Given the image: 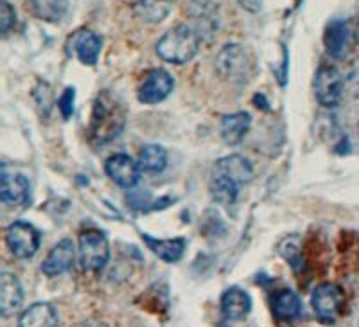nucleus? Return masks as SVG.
I'll list each match as a JSON object with an SVG mask.
<instances>
[{"label": "nucleus", "mask_w": 359, "mask_h": 327, "mask_svg": "<svg viewBox=\"0 0 359 327\" xmlns=\"http://www.w3.org/2000/svg\"><path fill=\"white\" fill-rule=\"evenodd\" d=\"M126 107L117 95L108 91L99 92L90 117V140L97 146L115 140L126 126Z\"/></svg>", "instance_id": "f257e3e1"}, {"label": "nucleus", "mask_w": 359, "mask_h": 327, "mask_svg": "<svg viewBox=\"0 0 359 327\" xmlns=\"http://www.w3.org/2000/svg\"><path fill=\"white\" fill-rule=\"evenodd\" d=\"M201 38L192 29L191 24H178L171 27L156 41V54L163 62L172 63V65H185L200 51Z\"/></svg>", "instance_id": "f03ea898"}, {"label": "nucleus", "mask_w": 359, "mask_h": 327, "mask_svg": "<svg viewBox=\"0 0 359 327\" xmlns=\"http://www.w3.org/2000/svg\"><path fill=\"white\" fill-rule=\"evenodd\" d=\"M216 70L224 81L246 83L250 78V60L245 47L239 44H226L216 54Z\"/></svg>", "instance_id": "7ed1b4c3"}, {"label": "nucleus", "mask_w": 359, "mask_h": 327, "mask_svg": "<svg viewBox=\"0 0 359 327\" xmlns=\"http://www.w3.org/2000/svg\"><path fill=\"white\" fill-rule=\"evenodd\" d=\"M79 265L86 272H99L110 261V245L99 230H86L79 236Z\"/></svg>", "instance_id": "20e7f679"}, {"label": "nucleus", "mask_w": 359, "mask_h": 327, "mask_svg": "<svg viewBox=\"0 0 359 327\" xmlns=\"http://www.w3.org/2000/svg\"><path fill=\"white\" fill-rule=\"evenodd\" d=\"M311 306L320 322L334 323L345 309V293L338 284L325 282L314 288Z\"/></svg>", "instance_id": "39448f33"}, {"label": "nucleus", "mask_w": 359, "mask_h": 327, "mask_svg": "<svg viewBox=\"0 0 359 327\" xmlns=\"http://www.w3.org/2000/svg\"><path fill=\"white\" fill-rule=\"evenodd\" d=\"M313 91L316 101L325 108L338 107L343 99V91H345V81L343 76L336 67L322 65L316 74H314Z\"/></svg>", "instance_id": "423d86ee"}, {"label": "nucleus", "mask_w": 359, "mask_h": 327, "mask_svg": "<svg viewBox=\"0 0 359 327\" xmlns=\"http://www.w3.org/2000/svg\"><path fill=\"white\" fill-rule=\"evenodd\" d=\"M187 15L201 41H210L219 31L221 15L214 0H189Z\"/></svg>", "instance_id": "0eeeda50"}, {"label": "nucleus", "mask_w": 359, "mask_h": 327, "mask_svg": "<svg viewBox=\"0 0 359 327\" xmlns=\"http://www.w3.org/2000/svg\"><path fill=\"white\" fill-rule=\"evenodd\" d=\"M40 232L27 221H15L6 229V245L18 259L33 258L40 248Z\"/></svg>", "instance_id": "6e6552de"}, {"label": "nucleus", "mask_w": 359, "mask_h": 327, "mask_svg": "<svg viewBox=\"0 0 359 327\" xmlns=\"http://www.w3.org/2000/svg\"><path fill=\"white\" fill-rule=\"evenodd\" d=\"M175 88V78L168 70L153 69L146 74L139 86V101L142 105H158L171 95Z\"/></svg>", "instance_id": "1a4fd4ad"}, {"label": "nucleus", "mask_w": 359, "mask_h": 327, "mask_svg": "<svg viewBox=\"0 0 359 327\" xmlns=\"http://www.w3.org/2000/svg\"><path fill=\"white\" fill-rule=\"evenodd\" d=\"M104 171L110 176L111 182L123 189H133L140 182V166L130 155L117 153L111 155L104 164Z\"/></svg>", "instance_id": "9d476101"}, {"label": "nucleus", "mask_w": 359, "mask_h": 327, "mask_svg": "<svg viewBox=\"0 0 359 327\" xmlns=\"http://www.w3.org/2000/svg\"><path fill=\"white\" fill-rule=\"evenodd\" d=\"M76 261V246H74L72 239H62L53 246L49 255L43 259L40 270L47 277H56L65 272H69Z\"/></svg>", "instance_id": "9b49d317"}, {"label": "nucleus", "mask_w": 359, "mask_h": 327, "mask_svg": "<svg viewBox=\"0 0 359 327\" xmlns=\"http://www.w3.org/2000/svg\"><path fill=\"white\" fill-rule=\"evenodd\" d=\"M0 198L6 205H25L31 198V185L29 180L20 173H9L2 169V178H0Z\"/></svg>", "instance_id": "f8f14e48"}, {"label": "nucleus", "mask_w": 359, "mask_h": 327, "mask_svg": "<svg viewBox=\"0 0 359 327\" xmlns=\"http://www.w3.org/2000/svg\"><path fill=\"white\" fill-rule=\"evenodd\" d=\"M70 47H72L74 54L78 56V60L83 65L94 67L99 62V56H101L102 40L94 31L81 29V31L74 33V36L70 38Z\"/></svg>", "instance_id": "ddd939ff"}, {"label": "nucleus", "mask_w": 359, "mask_h": 327, "mask_svg": "<svg viewBox=\"0 0 359 327\" xmlns=\"http://www.w3.org/2000/svg\"><path fill=\"white\" fill-rule=\"evenodd\" d=\"M24 302V290L17 275L2 272L0 274V313L2 316H11L20 309Z\"/></svg>", "instance_id": "4468645a"}, {"label": "nucleus", "mask_w": 359, "mask_h": 327, "mask_svg": "<svg viewBox=\"0 0 359 327\" xmlns=\"http://www.w3.org/2000/svg\"><path fill=\"white\" fill-rule=\"evenodd\" d=\"M212 175L229 176L239 185H245L252 180L253 168L252 162L241 155H229L217 160L212 168Z\"/></svg>", "instance_id": "2eb2a0df"}, {"label": "nucleus", "mask_w": 359, "mask_h": 327, "mask_svg": "<svg viewBox=\"0 0 359 327\" xmlns=\"http://www.w3.org/2000/svg\"><path fill=\"white\" fill-rule=\"evenodd\" d=\"M250 126H252V115L248 112H237V114L224 115L221 119V139L226 146H237L241 144L243 139L248 133Z\"/></svg>", "instance_id": "dca6fc26"}, {"label": "nucleus", "mask_w": 359, "mask_h": 327, "mask_svg": "<svg viewBox=\"0 0 359 327\" xmlns=\"http://www.w3.org/2000/svg\"><path fill=\"white\" fill-rule=\"evenodd\" d=\"M175 0H131V11L140 22L160 24L171 13Z\"/></svg>", "instance_id": "f3484780"}, {"label": "nucleus", "mask_w": 359, "mask_h": 327, "mask_svg": "<svg viewBox=\"0 0 359 327\" xmlns=\"http://www.w3.org/2000/svg\"><path fill=\"white\" fill-rule=\"evenodd\" d=\"M348 38H351V29L345 20H332L327 24L325 34H323V46L327 54L334 60L343 58L348 47Z\"/></svg>", "instance_id": "a211bd4d"}, {"label": "nucleus", "mask_w": 359, "mask_h": 327, "mask_svg": "<svg viewBox=\"0 0 359 327\" xmlns=\"http://www.w3.org/2000/svg\"><path fill=\"white\" fill-rule=\"evenodd\" d=\"M221 311L230 320H241L252 311V297L241 288H230L221 297Z\"/></svg>", "instance_id": "6ab92c4d"}, {"label": "nucleus", "mask_w": 359, "mask_h": 327, "mask_svg": "<svg viewBox=\"0 0 359 327\" xmlns=\"http://www.w3.org/2000/svg\"><path fill=\"white\" fill-rule=\"evenodd\" d=\"M60 319L49 302H36L29 306L18 320V327H57Z\"/></svg>", "instance_id": "aec40b11"}, {"label": "nucleus", "mask_w": 359, "mask_h": 327, "mask_svg": "<svg viewBox=\"0 0 359 327\" xmlns=\"http://www.w3.org/2000/svg\"><path fill=\"white\" fill-rule=\"evenodd\" d=\"M142 239L153 254L158 255L162 261L165 262H178L180 259L184 258L185 246L187 241L184 237H175V239H155V237L142 234Z\"/></svg>", "instance_id": "412c9836"}, {"label": "nucleus", "mask_w": 359, "mask_h": 327, "mask_svg": "<svg viewBox=\"0 0 359 327\" xmlns=\"http://www.w3.org/2000/svg\"><path fill=\"white\" fill-rule=\"evenodd\" d=\"M271 311L278 322H290L302 313V300L294 291L282 290L271 299Z\"/></svg>", "instance_id": "4be33fe9"}, {"label": "nucleus", "mask_w": 359, "mask_h": 327, "mask_svg": "<svg viewBox=\"0 0 359 327\" xmlns=\"http://www.w3.org/2000/svg\"><path fill=\"white\" fill-rule=\"evenodd\" d=\"M210 194L214 200L221 205H233L239 198V191L243 185L237 184L236 180L223 175H210Z\"/></svg>", "instance_id": "5701e85b"}, {"label": "nucleus", "mask_w": 359, "mask_h": 327, "mask_svg": "<svg viewBox=\"0 0 359 327\" xmlns=\"http://www.w3.org/2000/svg\"><path fill=\"white\" fill-rule=\"evenodd\" d=\"M34 17L45 22H62L69 11V0H29Z\"/></svg>", "instance_id": "b1692460"}, {"label": "nucleus", "mask_w": 359, "mask_h": 327, "mask_svg": "<svg viewBox=\"0 0 359 327\" xmlns=\"http://www.w3.org/2000/svg\"><path fill=\"white\" fill-rule=\"evenodd\" d=\"M139 166L142 171L151 173V175L162 173L168 166V152L158 144H147L140 149Z\"/></svg>", "instance_id": "393cba45"}, {"label": "nucleus", "mask_w": 359, "mask_h": 327, "mask_svg": "<svg viewBox=\"0 0 359 327\" xmlns=\"http://www.w3.org/2000/svg\"><path fill=\"white\" fill-rule=\"evenodd\" d=\"M17 24V11L8 0H0V33L8 36L9 31Z\"/></svg>", "instance_id": "a878e982"}, {"label": "nucleus", "mask_w": 359, "mask_h": 327, "mask_svg": "<svg viewBox=\"0 0 359 327\" xmlns=\"http://www.w3.org/2000/svg\"><path fill=\"white\" fill-rule=\"evenodd\" d=\"M278 252L286 261L291 262L293 268H298L300 266V250H298L297 245H293V241H284L280 246H278Z\"/></svg>", "instance_id": "bb28decb"}, {"label": "nucleus", "mask_w": 359, "mask_h": 327, "mask_svg": "<svg viewBox=\"0 0 359 327\" xmlns=\"http://www.w3.org/2000/svg\"><path fill=\"white\" fill-rule=\"evenodd\" d=\"M74 99H76V91L74 88H67L62 98H60V101H57L60 112H62V115L65 119H69L74 114Z\"/></svg>", "instance_id": "cd10ccee"}, {"label": "nucleus", "mask_w": 359, "mask_h": 327, "mask_svg": "<svg viewBox=\"0 0 359 327\" xmlns=\"http://www.w3.org/2000/svg\"><path fill=\"white\" fill-rule=\"evenodd\" d=\"M237 2L243 9L250 13H259L262 9V4H264V0H237Z\"/></svg>", "instance_id": "c85d7f7f"}, {"label": "nucleus", "mask_w": 359, "mask_h": 327, "mask_svg": "<svg viewBox=\"0 0 359 327\" xmlns=\"http://www.w3.org/2000/svg\"><path fill=\"white\" fill-rule=\"evenodd\" d=\"M355 38H358V41H359V24H358V31H355Z\"/></svg>", "instance_id": "c756f323"}, {"label": "nucleus", "mask_w": 359, "mask_h": 327, "mask_svg": "<svg viewBox=\"0 0 359 327\" xmlns=\"http://www.w3.org/2000/svg\"><path fill=\"white\" fill-rule=\"evenodd\" d=\"M358 130H359V126H358Z\"/></svg>", "instance_id": "7c9ffc66"}]
</instances>
